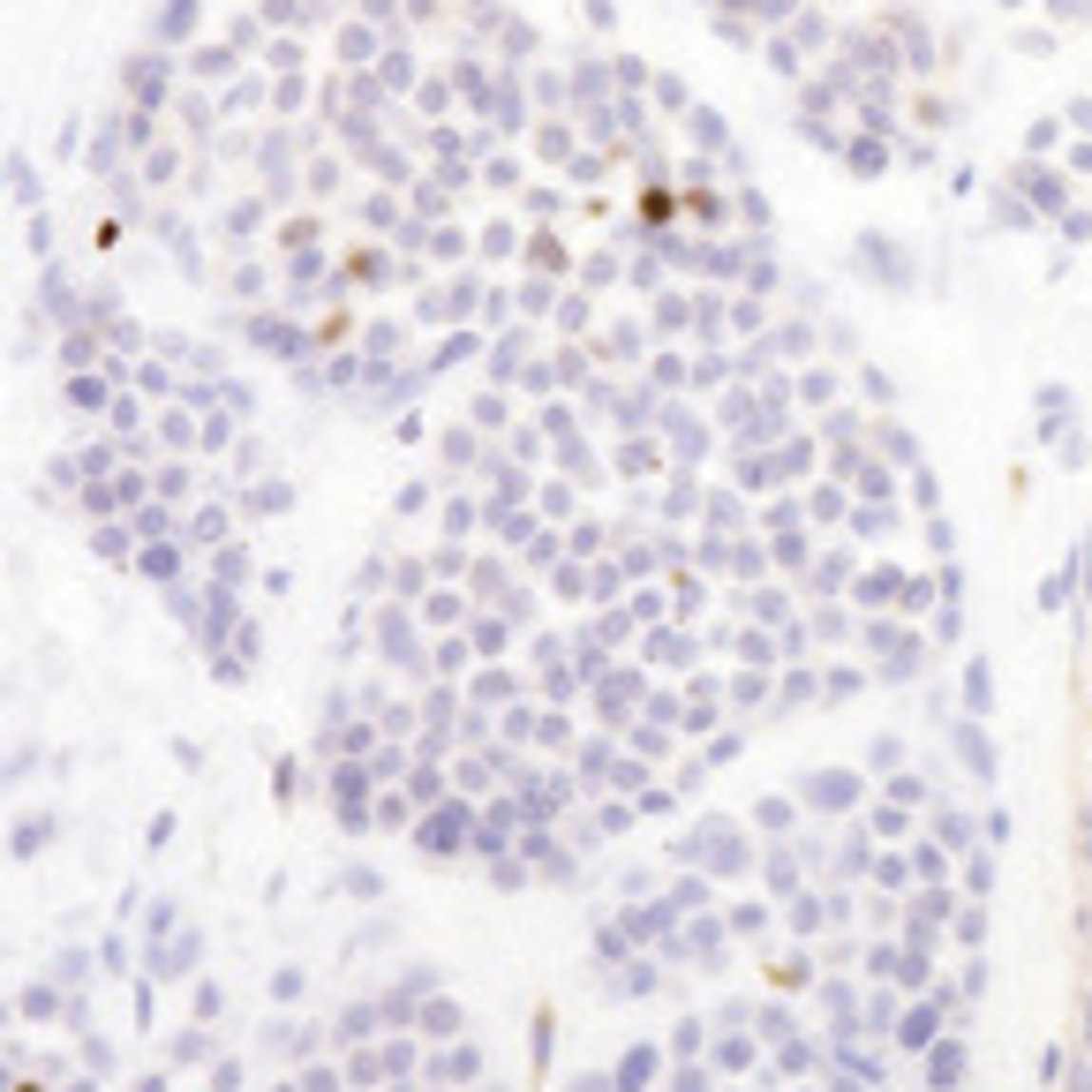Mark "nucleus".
Returning a JSON list of instances; mask_svg holds the SVG:
<instances>
[{
	"label": "nucleus",
	"mask_w": 1092,
	"mask_h": 1092,
	"mask_svg": "<svg viewBox=\"0 0 1092 1092\" xmlns=\"http://www.w3.org/2000/svg\"><path fill=\"white\" fill-rule=\"evenodd\" d=\"M460 836H468V814H460L452 798H445V806H437V814H430V821L414 829V844H422V852H437V859H445V852H452Z\"/></svg>",
	"instance_id": "1"
},
{
	"label": "nucleus",
	"mask_w": 1092,
	"mask_h": 1092,
	"mask_svg": "<svg viewBox=\"0 0 1092 1092\" xmlns=\"http://www.w3.org/2000/svg\"><path fill=\"white\" fill-rule=\"evenodd\" d=\"M370 1032H377V1009H370V1002L339 1009V1025H332V1040H339V1047H370Z\"/></svg>",
	"instance_id": "2"
},
{
	"label": "nucleus",
	"mask_w": 1092,
	"mask_h": 1092,
	"mask_svg": "<svg viewBox=\"0 0 1092 1092\" xmlns=\"http://www.w3.org/2000/svg\"><path fill=\"white\" fill-rule=\"evenodd\" d=\"M806 792H814V806H852V798H859V776H844V769H821Z\"/></svg>",
	"instance_id": "3"
},
{
	"label": "nucleus",
	"mask_w": 1092,
	"mask_h": 1092,
	"mask_svg": "<svg viewBox=\"0 0 1092 1092\" xmlns=\"http://www.w3.org/2000/svg\"><path fill=\"white\" fill-rule=\"evenodd\" d=\"M414 1025H422V1040H452V1032H460V1009H452V1002H422Z\"/></svg>",
	"instance_id": "4"
},
{
	"label": "nucleus",
	"mask_w": 1092,
	"mask_h": 1092,
	"mask_svg": "<svg viewBox=\"0 0 1092 1092\" xmlns=\"http://www.w3.org/2000/svg\"><path fill=\"white\" fill-rule=\"evenodd\" d=\"M53 836V821L46 814H30V821H15V859H38V844Z\"/></svg>",
	"instance_id": "5"
},
{
	"label": "nucleus",
	"mask_w": 1092,
	"mask_h": 1092,
	"mask_svg": "<svg viewBox=\"0 0 1092 1092\" xmlns=\"http://www.w3.org/2000/svg\"><path fill=\"white\" fill-rule=\"evenodd\" d=\"M197 1063H211V1032H182L174 1040V1070H197Z\"/></svg>",
	"instance_id": "6"
},
{
	"label": "nucleus",
	"mask_w": 1092,
	"mask_h": 1092,
	"mask_svg": "<svg viewBox=\"0 0 1092 1092\" xmlns=\"http://www.w3.org/2000/svg\"><path fill=\"white\" fill-rule=\"evenodd\" d=\"M144 573H151V581H174V573H182V550H174V543H151V550H144Z\"/></svg>",
	"instance_id": "7"
},
{
	"label": "nucleus",
	"mask_w": 1092,
	"mask_h": 1092,
	"mask_svg": "<svg viewBox=\"0 0 1092 1092\" xmlns=\"http://www.w3.org/2000/svg\"><path fill=\"white\" fill-rule=\"evenodd\" d=\"M957 754H965V761H972V769H980V776H994V754H987V738H980V731H972V723H965V731H957Z\"/></svg>",
	"instance_id": "8"
},
{
	"label": "nucleus",
	"mask_w": 1092,
	"mask_h": 1092,
	"mask_svg": "<svg viewBox=\"0 0 1092 1092\" xmlns=\"http://www.w3.org/2000/svg\"><path fill=\"white\" fill-rule=\"evenodd\" d=\"M53 980H61V987H84V980H91V957H84V949H61Z\"/></svg>",
	"instance_id": "9"
},
{
	"label": "nucleus",
	"mask_w": 1092,
	"mask_h": 1092,
	"mask_svg": "<svg viewBox=\"0 0 1092 1092\" xmlns=\"http://www.w3.org/2000/svg\"><path fill=\"white\" fill-rule=\"evenodd\" d=\"M927 1040H934V1017H927V1009H919V1017H904V1047H927Z\"/></svg>",
	"instance_id": "10"
},
{
	"label": "nucleus",
	"mask_w": 1092,
	"mask_h": 1092,
	"mask_svg": "<svg viewBox=\"0 0 1092 1092\" xmlns=\"http://www.w3.org/2000/svg\"><path fill=\"white\" fill-rule=\"evenodd\" d=\"M957 1063H965V1055H957V1040H949V1047L934 1055V1085H949V1078H957Z\"/></svg>",
	"instance_id": "11"
},
{
	"label": "nucleus",
	"mask_w": 1092,
	"mask_h": 1092,
	"mask_svg": "<svg viewBox=\"0 0 1092 1092\" xmlns=\"http://www.w3.org/2000/svg\"><path fill=\"white\" fill-rule=\"evenodd\" d=\"M23 1009H30V1017H53V987H23Z\"/></svg>",
	"instance_id": "12"
},
{
	"label": "nucleus",
	"mask_w": 1092,
	"mask_h": 1092,
	"mask_svg": "<svg viewBox=\"0 0 1092 1092\" xmlns=\"http://www.w3.org/2000/svg\"><path fill=\"white\" fill-rule=\"evenodd\" d=\"M234 1085H241V1063H219V1070H211V1092H234Z\"/></svg>",
	"instance_id": "13"
},
{
	"label": "nucleus",
	"mask_w": 1092,
	"mask_h": 1092,
	"mask_svg": "<svg viewBox=\"0 0 1092 1092\" xmlns=\"http://www.w3.org/2000/svg\"><path fill=\"white\" fill-rule=\"evenodd\" d=\"M301 1092H339V1070H309V1078H301Z\"/></svg>",
	"instance_id": "14"
},
{
	"label": "nucleus",
	"mask_w": 1092,
	"mask_h": 1092,
	"mask_svg": "<svg viewBox=\"0 0 1092 1092\" xmlns=\"http://www.w3.org/2000/svg\"><path fill=\"white\" fill-rule=\"evenodd\" d=\"M136 1092H166V1078H136Z\"/></svg>",
	"instance_id": "15"
},
{
	"label": "nucleus",
	"mask_w": 1092,
	"mask_h": 1092,
	"mask_svg": "<svg viewBox=\"0 0 1092 1092\" xmlns=\"http://www.w3.org/2000/svg\"><path fill=\"white\" fill-rule=\"evenodd\" d=\"M68 1092H99V1085H91V1078H76V1085H68Z\"/></svg>",
	"instance_id": "16"
},
{
	"label": "nucleus",
	"mask_w": 1092,
	"mask_h": 1092,
	"mask_svg": "<svg viewBox=\"0 0 1092 1092\" xmlns=\"http://www.w3.org/2000/svg\"><path fill=\"white\" fill-rule=\"evenodd\" d=\"M354 1092H362V1085H354Z\"/></svg>",
	"instance_id": "17"
}]
</instances>
